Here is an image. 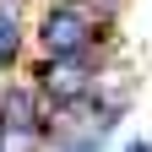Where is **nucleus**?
<instances>
[{
  "instance_id": "f257e3e1",
  "label": "nucleus",
  "mask_w": 152,
  "mask_h": 152,
  "mask_svg": "<svg viewBox=\"0 0 152 152\" xmlns=\"http://www.w3.org/2000/svg\"><path fill=\"white\" fill-rule=\"evenodd\" d=\"M44 92L54 103H82L92 92V71L82 60V49H76V54H54V60L44 65Z\"/></svg>"
},
{
  "instance_id": "f03ea898",
  "label": "nucleus",
  "mask_w": 152,
  "mask_h": 152,
  "mask_svg": "<svg viewBox=\"0 0 152 152\" xmlns=\"http://www.w3.org/2000/svg\"><path fill=\"white\" fill-rule=\"evenodd\" d=\"M87 16L82 11H71V6H54L49 16H44V44H49V54H76V49H87Z\"/></svg>"
},
{
  "instance_id": "7ed1b4c3",
  "label": "nucleus",
  "mask_w": 152,
  "mask_h": 152,
  "mask_svg": "<svg viewBox=\"0 0 152 152\" xmlns=\"http://www.w3.org/2000/svg\"><path fill=\"white\" fill-rule=\"evenodd\" d=\"M33 114H38L33 92H27V87H11V92H6V103H0V125H11V130H33V125H38Z\"/></svg>"
},
{
  "instance_id": "20e7f679",
  "label": "nucleus",
  "mask_w": 152,
  "mask_h": 152,
  "mask_svg": "<svg viewBox=\"0 0 152 152\" xmlns=\"http://www.w3.org/2000/svg\"><path fill=\"white\" fill-rule=\"evenodd\" d=\"M16 49H22V27L0 16V65H11V60H16Z\"/></svg>"
},
{
  "instance_id": "39448f33",
  "label": "nucleus",
  "mask_w": 152,
  "mask_h": 152,
  "mask_svg": "<svg viewBox=\"0 0 152 152\" xmlns=\"http://www.w3.org/2000/svg\"><path fill=\"white\" fill-rule=\"evenodd\" d=\"M0 16L6 22H22V0H0Z\"/></svg>"
}]
</instances>
